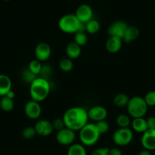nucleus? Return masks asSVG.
Listing matches in <instances>:
<instances>
[{
  "instance_id": "obj_7",
  "label": "nucleus",
  "mask_w": 155,
  "mask_h": 155,
  "mask_svg": "<svg viewBox=\"0 0 155 155\" xmlns=\"http://www.w3.org/2000/svg\"><path fill=\"white\" fill-rule=\"evenodd\" d=\"M75 138V132L67 127L58 131L56 135V139L57 142L63 146H70L74 143Z\"/></svg>"
},
{
  "instance_id": "obj_37",
  "label": "nucleus",
  "mask_w": 155,
  "mask_h": 155,
  "mask_svg": "<svg viewBox=\"0 0 155 155\" xmlns=\"http://www.w3.org/2000/svg\"><path fill=\"white\" fill-rule=\"evenodd\" d=\"M138 155H152V154L151 153H150V150L144 149V150H141V151L138 153Z\"/></svg>"
},
{
  "instance_id": "obj_1",
  "label": "nucleus",
  "mask_w": 155,
  "mask_h": 155,
  "mask_svg": "<svg viewBox=\"0 0 155 155\" xmlns=\"http://www.w3.org/2000/svg\"><path fill=\"white\" fill-rule=\"evenodd\" d=\"M62 119L65 127L74 132L82 129L89 120L87 110L81 107H74L68 109L64 113Z\"/></svg>"
},
{
  "instance_id": "obj_39",
  "label": "nucleus",
  "mask_w": 155,
  "mask_h": 155,
  "mask_svg": "<svg viewBox=\"0 0 155 155\" xmlns=\"http://www.w3.org/2000/svg\"><path fill=\"white\" fill-rule=\"evenodd\" d=\"M4 1H6V2H8V1H10V0H4Z\"/></svg>"
},
{
  "instance_id": "obj_4",
  "label": "nucleus",
  "mask_w": 155,
  "mask_h": 155,
  "mask_svg": "<svg viewBox=\"0 0 155 155\" xmlns=\"http://www.w3.org/2000/svg\"><path fill=\"white\" fill-rule=\"evenodd\" d=\"M101 133L95 123H87L79 130V139L84 146H93L99 141Z\"/></svg>"
},
{
  "instance_id": "obj_2",
  "label": "nucleus",
  "mask_w": 155,
  "mask_h": 155,
  "mask_svg": "<svg viewBox=\"0 0 155 155\" xmlns=\"http://www.w3.org/2000/svg\"><path fill=\"white\" fill-rule=\"evenodd\" d=\"M50 84L49 80L40 76L30 84V96L31 100L41 103L45 101L50 92Z\"/></svg>"
},
{
  "instance_id": "obj_12",
  "label": "nucleus",
  "mask_w": 155,
  "mask_h": 155,
  "mask_svg": "<svg viewBox=\"0 0 155 155\" xmlns=\"http://www.w3.org/2000/svg\"><path fill=\"white\" fill-rule=\"evenodd\" d=\"M128 25L123 21H116L113 22L107 28L109 37H118L123 38Z\"/></svg>"
},
{
  "instance_id": "obj_8",
  "label": "nucleus",
  "mask_w": 155,
  "mask_h": 155,
  "mask_svg": "<svg viewBox=\"0 0 155 155\" xmlns=\"http://www.w3.org/2000/svg\"><path fill=\"white\" fill-rule=\"evenodd\" d=\"M24 110L27 117L31 120H37L42 113V107L41 104L33 100L26 103Z\"/></svg>"
},
{
  "instance_id": "obj_6",
  "label": "nucleus",
  "mask_w": 155,
  "mask_h": 155,
  "mask_svg": "<svg viewBox=\"0 0 155 155\" xmlns=\"http://www.w3.org/2000/svg\"><path fill=\"white\" fill-rule=\"evenodd\" d=\"M134 133L130 128H119L113 135V141L115 144L120 147L128 145L132 141Z\"/></svg>"
},
{
  "instance_id": "obj_33",
  "label": "nucleus",
  "mask_w": 155,
  "mask_h": 155,
  "mask_svg": "<svg viewBox=\"0 0 155 155\" xmlns=\"http://www.w3.org/2000/svg\"><path fill=\"white\" fill-rule=\"evenodd\" d=\"M52 126H53V128L54 130L58 131L61 130V129H64L65 127V123H64L63 119L62 118H56L51 122Z\"/></svg>"
},
{
  "instance_id": "obj_10",
  "label": "nucleus",
  "mask_w": 155,
  "mask_h": 155,
  "mask_svg": "<svg viewBox=\"0 0 155 155\" xmlns=\"http://www.w3.org/2000/svg\"><path fill=\"white\" fill-rule=\"evenodd\" d=\"M87 115H88L89 120L97 123V122L106 120L108 116V112L107 109L103 106L96 105L91 107L87 110Z\"/></svg>"
},
{
  "instance_id": "obj_21",
  "label": "nucleus",
  "mask_w": 155,
  "mask_h": 155,
  "mask_svg": "<svg viewBox=\"0 0 155 155\" xmlns=\"http://www.w3.org/2000/svg\"><path fill=\"white\" fill-rule=\"evenodd\" d=\"M67 155H87V151L82 144L73 143L68 147Z\"/></svg>"
},
{
  "instance_id": "obj_36",
  "label": "nucleus",
  "mask_w": 155,
  "mask_h": 155,
  "mask_svg": "<svg viewBox=\"0 0 155 155\" xmlns=\"http://www.w3.org/2000/svg\"><path fill=\"white\" fill-rule=\"evenodd\" d=\"M109 155H123V152L118 147L109 148Z\"/></svg>"
},
{
  "instance_id": "obj_5",
  "label": "nucleus",
  "mask_w": 155,
  "mask_h": 155,
  "mask_svg": "<svg viewBox=\"0 0 155 155\" xmlns=\"http://www.w3.org/2000/svg\"><path fill=\"white\" fill-rule=\"evenodd\" d=\"M126 107L128 114L133 119L144 117L148 109V106L146 104L144 97L140 96H134L131 97Z\"/></svg>"
},
{
  "instance_id": "obj_40",
  "label": "nucleus",
  "mask_w": 155,
  "mask_h": 155,
  "mask_svg": "<svg viewBox=\"0 0 155 155\" xmlns=\"http://www.w3.org/2000/svg\"><path fill=\"white\" fill-rule=\"evenodd\" d=\"M154 12V15H155V9H154V12Z\"/></svg>"
},
{
  "instance_id": "obj_24",
  "label": "nucleus",
  "mask_w": 155,
  "mask_h": 155,
  "mask_svg": "<svg viewBox=\"0 0 155 155\" xmlns=\"http://www.w3.org/2000/svg\"><path fill=\"white\" fill-rule=\"evenodd\" d=\"M116 123L119 128H129L132 121H131L129 115L122 113L116 117Z\"/></svg>"
},
{
  "instance_id": "obj_3",
  "label": "nucleus",
  "mask_w": 155,
  "mask_h": 155,
  "mask_svg": "<svg viewBox=\"0 0 155 155\" xmlns=\"http://www.w3.org/2000/svg\"><path fill=\"white\" fill-rule=\"evenodd\" d=\"M59 28L66 34L85 32V25L80 21L74 14H66L62 16L58 22Z\"/></svg>"
},
{
  "instance_id": "obj_41",
  "label": "nucleus",
  "mask_w": 155,
  "mask_h": 155,
  "mask_svg": "<svg viewBox=\"0 0 155 155\" xmlns=\"http://www.w3.org/2000/svg\"><path fill=\"white\" fill-rule=\"evenodd\" d=\"M0 101H1V98H0Z\"/></svg>"
},
{
  "instance_id": "obj_38",
  "label": "nucleus",
  "mask_w": 155,
  "mask_h": 155,
  "mask_svg": "<svg viewBox=\"0 0 155 155\" xmlns=\"http://www.w3.org/2000/svg\"><path fill=\"white\" fill-rule=\"evenodd\" d=\"M5 96L8 97H9V98H11V99H14L15 96V93L14 91L11 90V91H9L8 93H7V94L5 95Z\"/></svg>"
},
{
  "instance_id": "obj_13",
  "label": "nucleus",
  "mask_w": 155,
  "mask_h": 155,
  "mask_svg": "<svg viewBox=\"0 0 155 155\" xmlns=\"http://www.w3.org/2000/svg\"><path fill=\"white\" fill-rule=\"evenodd\" d=\"M141 143L144 149L150 151L155 150V129H147L142 133Z\"/></svg>"
},
{
  "instance_id": "obj_25",
  "label": "nucleus",
  "mask_w": 155,
  "mask_h": 155,
  "mask_svg": "<svg viewBox=\"0 0 155 155\" xmlns=\"http://www.w3.org/2000/svg\"><path fill=\"white\" fill-rule=\"evenodd\" d=\"M20 76L22 81L28 84H31V83L38 77V76L34 74L33 72H31L28 68H25V69L22 70L21 72Z\"/></svg>"
},
{
  "instance_id": "obj_35",
  "label": "nucleus",
  "mask_w": 155,
  "mask_h": 155,
  "mask_svg": "<svg viewBox=\"0 0 155 155\" xmlns=\"http://www.w3.org/2000/svg\"><path fill=\"white\" fill-rule=\"evenodd\" d=\"M146 121L148 129H155V116H150Z\"/></svg>"
},
{
  "instance_id": "obj_19",
  "label": "nucleus",
  "mask_w": 155,
  "mask_h": 155,
  "mask_svg": "<svg viewBox=\"0 0 155 155\" xmlns=\"http://www.w3.org/2000/svg\"><path fill=\"white\" fill-rule=\"evenodd\" d=\"M131 126L132 128V131L138 132V133H144L145 131L148 129L147 121L145 119H144V117L134 118L131 123Z\"/></svg>"
},
{
  "instance_id": "obj_30",
  "label": "nucleus",
  "mask_w": 155,
  "mask_h": 155,
  "mask_svg": "<svg viewBox=\"0 0 155 155\" xmlns=\"http://www.w3.org/2000/svg\"><path fill=\"white\" fill-rule=\"evenodd\" d=\"M95 125H96L97 128L101 135H104L110 129V124H109V123L106 120L97 122V123H95Z\"/></svg>"
},
{
  "instance_id": "obj_18",
  "label": "nucleus",
  "mask_w": 155,
  "mask_h": 155,
  "mask_svg": "<svg viewBox=\"0 0 155 155\" xmlns=\"http://www.w3.org/2000/svg\"><path fill=\"white\" fill-rule=\"evenodd\" d=\"M12 80L6 74H0V97H4L12 90Z\"/></svg>"
},
{
  "instance_id": "obj_22",
  "label": "nucleus",
  "mask_w": 155,
  "mask_h": 155,
  "mask_svg": "<svg viewBox=\"0 0 155 155\" xmlns=\"http://www.w3.org/2000/svg\"><path fill=\"white\" fill-rule=\"evenodd\" d=\"M84 25H85V32L90 34H96L101 29V24L95 19H91L88 22L84 24Z\"/></svg>"
},
{
  "instance_id": "obj_34",
  "label": "nucleus",
  "mask_w": 155,
  "mask_h": 155,
  "mask_svg": "<svg viewBox=\"0 0 155 155\" xmlns=\"http://www.w3.org/2000/svg\"><path fill=\"white\" fill-rule=\"evenodd\" d=\"M108 147H100L94 150L91 155H109Z\"/></svg>"
},
{
  "instance_id": "obj_20",
  "label": "nucleus",
  "mask_w": 155,
  "mask_h": 155,
  "mask_svg": "<svg viewBox=\"0 0 155 155\" xmlns=\"http://www.w3.org/2000/svg\"><path fill=\"white\" fill-rule=\"evenodd\" d=\"M129 99L130 98L129 97V96L126 94L118 93L114 96L113 102L116 107L121 108V107H125L127 106Z\"/></svg>"
},
{
  "instance_id": "obj_16",
  "label": "nucleus",
  "mask_w": 155,
  "mask_h": 155,
  "mask_svg": "<svg viewBox=\"0 0 155 155\" xmlns=\"http://www.w3.org/2000/svg\"><path fill=\"white\" fill-rule=\"evenodd\" d=\"M140 31L137 27L135 26H129L128 25L127 28H126V31L123 35V41L126 44H130L132 41H135L138 37H139Z\"/></svg>"
},
{
  "instance_id": "obj_32",
  "label": "nucleus",
  "mask_w": 155,
  "mask_h": 155,
  "mask_svg": "<svg viewBox=\"0 0 155 155\" xmlns=\"http://www.w3.org/2000/svg\"><path fill=\"white\" fill-rule=\"evenodd\" d=\"M146 104L148 107H154L155 106V91H150L147 92L144 97Z\"/></svg>"
},
{
  "instance_id": "obj_23",
  "label": "nucleus",
  "mask_w": 155,
  "mask_h": 155,
  "mask_svg": "<svg viewBox=\"0 0 155 155\" xmlns=\"http://www.w3.org/2000/svg\"><path fill=\"white\" fill-rule=\"evenodd\" d=\"M15 103L13 99L6 96L2 97L0 101V108L5 112H10L14 109Z\"/></svg>"
},
{
  "instance_id": "obj_29",
  "label": "nucleus",
  "mask_w": 155,
  "mask_h": 155,
  "mask_svg": "<svg viewBox=\"0 0 155 155\" xmlns=\"http://www.w3.org/2000/svg\"><path fill=\"white\" fill-rule=\"evenodd\" d=\"M22 137H23L26 140H31L33 139L36 135H37V132H36L35 128L34 126H27L22 131Z\"/></svg>"
},
{
  "instance_id": "obj_9",
  "label": "nucleus",
  "mask_w": 155,
  "mask_h": 155,
  "mask_svg": "<svg viewBox=\"0 0 155 155\" xmlns=\"http://www.w3.org/2000/svg\"><path fill=\"white\" fill-rule=\"evenodd\" d=\"M51 47L47 43L45 42H41L37 44L34 50L36 59L41 62L48 60L51 56Z\"/></svg>"
},
{
  "instance_id": "obj_26",
  "label": "nucleus",
  "mask_w": 155,
  "mask_h": 155,
  "mask_svg": "<svg viewBox=\"0 0 155 155\" xmlns=\"http://www.w3.org/2000/svg\"><path fill=\"white\" fill-rule=\"evenodd\" d=\"M59 68L62 70L64 72H69L71 70L73 69V66H74V64H73L72 60L69 58H63V59H61L59 61Z\"/></svg>"
},
{
  "instance_id": "obj_27",
  "label": "nucleus",
  "mask_w": 155,
  "mask_h": 155,
  "mask_svg": "<svg viewBox=\"0 0 155 155\" xmlns=\"http://www.w3.org/2000/svg\"><path fill=\"white\" fill-rule=\"evenodd\" d=\"M74 41L80 47H84L87 44L88 37L85 32H78L74 34Z\"/></svg>"
},
{
  "instance_id": "obj_14",
  "label": "nucleus",
  "mask_w": 155,
  "mask_h": 155,
  "mask_svg": "<svg viewBox=\"0 0 155 155\" xmlns=\"http://www.w3.org/2000/svg\"><path fill=\"white\" fill-rule=\"evenodd\" d=\"M34 128L37 135L44 137L50 135L54 130L52 123L47 120H40L37 121Z\"/></svg>"
},
{
  "instance_id": "obj_15",
  "label": "nucleus",
  "mask_w": 155,
  "mask_h": 155,
  "mask_svg": "<svg viewBox=\"0 0 155 155\" xmlns=\"http://www.w3.org/2000/svg\"><path fill=\"white\" fill-rule=\"evenodd\" d=\"M123 40L118 37H109L105 44L106 50L110 53H118L123 46Z\"/></svg>"
},
{
  "instance_id": "obj_31",
  "label": "nucleus",
  "mask_w": 155,
  "mask_h": 155,
  "mask_svg": "<svg viewBox=\"0 0 155 155\" xmlns=\"http://www.w3.org/2000/svg\"><path fill=\"white\" fill-rule=\"evenodd\" d=\"M52 73H53V68L50 66V65L46 64V65H42V68H41V73H40V77L44 78L45 79L48 80L51 76Z\"/></svg>"
},
{
  "instance_id": "obj_17",
  "label": "nucleus",
  "mask_w": 155,
  "mask_h": 155,
  "mask_svg": "<svg viewBox=\"0 0 155 155\" xmlns=\"http://www.w3.org/2000/svg\"><path fill=\"white\" fill-rule=\"evenodd\" d=\"M67 57L72 59H76L79 57L81 54V47L76 44L74 41L70 42L65 48Z\"/></svg>"
},
{
  "instance_id": "obj_11",
  "label": "nucleus",
  "mask_w": 155,
  "mask_h": 155,
  "mask_svg": "<svg viewBox=\"0 0 155 155\" xmlns=\"http://www.w3.org/2000/svg\"><path fill=\"white\" fill-rule=\"evenodd\" d=\"M74 15L82 24H86L93 19L94 12L91 7L87 4H81L78 7Z\"/></svg>"
},
{
  "instance_id": "obj_28",
  "label": "nucleus",
  "mask_w": 155,
  "mask_h": 155,
  "mask_svg": "<svg viewBox=\"0 0 155 155\" xmlns=\"http://www.w3.org/2000/svg\"><path fill=\"white\" fill-rule=\"evenodd\" d=\"M42 62H40L37 59H33L29 62L28 68H29L31 72L34 73V74L38 76L41 73V68H42Z\"/></svg>"
}]
</instances>
